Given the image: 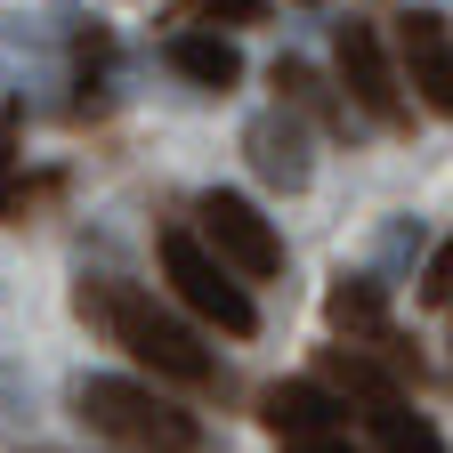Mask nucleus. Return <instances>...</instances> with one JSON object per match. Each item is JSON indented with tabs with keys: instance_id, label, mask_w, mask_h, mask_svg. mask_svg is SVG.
Instances as JSON below:
<instances>
[{
	"instance_id": "2",
	"label": "nucleus",
	"mask_w": 453,
	"mask_h": 453,
	"mask_svg": "<svg viewBox=\"0 0 453 453\" xmlns=\"http://www.w3.org/2000/svg\"><path fill=\"white\" fill-rule=\"evenodd\" d=\"M65 413L113 453H203L211 445L179 396H162L154 380H130V372H81L65 388Z\"/></svg>"
},
{
	"instance_id": "6",
	"label": "nucleus",
	"mask_w": 453,
	"mask_h": 453,
	"mask_svg": "<svg viewBox=\"0 0 453 453\" xmlns=\"http://www.w3.org/2000/svg\"><path fill=\"white\" fill-rule=\"evenodd\" d=\"M243 162H251V179H259V187L300 195V187L316 179V130L300 122V113L267 105V113H251V122H243Z\"/></svg>"
},
{
	"instance_id": "4",
	"label": "nucleus",
	"mask_w": 453,
	"mask_h": 453,
	"mask_svg": "<svg viewBox=\"0 0 453 453\" xmlns=\"http://www.w3.org/2000/svg\"><path fill=\"white\" fill-rule=\"evenodd\" d=\"M154 251H162V283L179 292L187 316H203V324L226 332V340H251V332H259V300H251V283L203 243V226H162V243H154Z\"/></svg>"
},
{
	"instance_id": "14",
	"label": "nucleus",
	"mask_w": 453,
	"mask_h": 453,
	"mask_svg": "<svg viewBox=\"0 0 453 453\" xmlns=\"http://www.w3.org/2000/svg\"><path fill=\"white\" fill-rule=\"evenodd\" d=\"M421 308H453V235L429 251V267H421Z\"/></svg>"
},
{
	"instance_id": "1",
	"label": "nucleus",
	"mask_w": 453,
	"mask_h": 453,
	"mask_svg": "<svg viewBox=\"0 0 453 453\" xmlns=\"http://www.w3.org/2000/svg\"><path fill=\"white\" fill-rule=\"evenodd\" d=\"M81 324H97L113 349H130V365H146L154 380L170 388H187V396H226V372L219 357L203 349V340L170 316L146 283H122V275H81V292H73Z\"/></svg>"
},
{
	"instance_id": "11",
	"label": "nucleus",
	"mask_w": 453,
	"mask_h": 453,
	"mask_svg": "<svg viewBox=\"0 0 453 453\" xmlns=\"http://www.w3.org/2000/svg\"><path fill=\"white\" fill-rule=\"evenodd\" d=\"M267 81H275V105H283V113H300V122H324V130H349V97H340V81H324L308 57H275Z\"/></svg>"
},
{
	"instance_id": "15",
	"label": "nucleus",
	"mask_w": 453,
	"mask_h": 453,
	"mask_svg": "<svg viewBox=\"0 0 453 453\" xmlns=\"http://www.w3.org/2000/svg\"><path fill=\"white\" fill-rule=\"evenodd\" d=\"M283 453H365V445H349V429H340V437H308V445H283Z\"/></svg>"
},
{
	"instance_id": "12",
	"label": "nucleus",
	"mask_w": 453,
	"mask_h": 453,
	"mask_svg": "<svg viewBox=\"0 0 453 453\" xmlns=\"http://www.w3.org/2000/svg\"><path fill=\"white\" fill-rule=\"evenodd\" d=\"M365 429H372V453H453V445H445V429L413 405L405 388H396V396H380V405L365 413Z\"/></svg>"
},
{
	"instance_id": "9",
	"label": "nucleus",
	"mask_w": 453,
	"mask_h": 453,
	"mask_svg": "<svg viewBox=\"0 0 453 453\" xmlns=\"http://www.w3.org/2000/svg\"><path fill=\"white\" fill-rule=\"evenodd\" d=\"M324 324L340 332V349H388V340H396V324H388V283L340 267L332 292H324Z\"/></svg>"
},
{
	"instance_id": "13",
	"label": "nucleus",
	"mask_w": 453,
	"mask_h": 453,
	"mask_svg": "<svg viewBox=\"0 0 453 453\" xmlns=\"http://www.w3.org/2000/svg\"><path fill=\"white\" fill-rule=\"evenodd\" d=\"M170 25H195V33H219V25H267V0H179Z\"/></svg>"
},
{
	"instance_id": "8",
	"label": "nucleus",
	"mask_w": 453,
	"mask_h": 453,
	"mask_svg": "<svg viewBox=\"0 0 453 453\" xmlns=\"http://www.w3.org/2000/svg\"><path fill=\"white\" fill-rule=\"evenodd\" d=\"M259 429L275 437V445H308V437H340L349 429V405L308 372V380H275V388H259Z\"/></svg>"
},
{
	"instance_id": "7",
	"label": "nucleus",
	"mask_w": 453,
	"mask_h": 453,
	"mask_svg": "<svg viewBox=\"0 0 453 453\" xmlns=\"http://www.w3.org/2000/svg\"><path fill=\"white\" fill-rule=\"evenodd\" d=\"M396 65H405V89L421 97V113L453 122V25L437 9H405L396 17Z\"/></svg>"
},
{
	"instance_id": "10",
	"label": "nucleus",
	"mask_w": 453,
	"mask_h": 453,
	"mask_svg": "<svg viewBox=\"0 0 453 453\" xmlns=\"http://www.w3.org/2000/svg\"><path fill=\"white\" fill-rule=\"evenodd\" d=\"M162 65L179 73L187 89H211V97H226V89L243 81V57H235V41H226V33H195V25H179V33L162 41Z\"/></svg>"
},
{
	"instance_id": "5",
	"label": "nucleus",
	"mask_w": 453,
	"mask_h": 453,
	"mask_svg": "<svg viewBox=\"0 0 453 453\" xmlns=\"http://www.w3.org/2000/svg\"><path fill=\"white\" fill-rule=\"evenodd\" d=\"M195 219H203V243L235 267L243 283H275V275H283V235H275V219H267L251 195L211 187V195L195 203Z\"/></svg>"
},
{
	"instance_id": "3",
	"label": "nucleus",
	"mask_w": 453,
	"mask_h": 453,
	"mask_svg": "<svg viewBox=\"0 0 453 453\" xmlns=\"http://www.w3.org/2000/svg\"><path fill=\"white\" fill-rule=\"evenodd\" d=\"M332 81H340V97H349V113H365L372 130L413 138L421 97L405 89V65H396V49L380 41V25H365V17L332 25Z\"/></svg>"
}]
</instances>
